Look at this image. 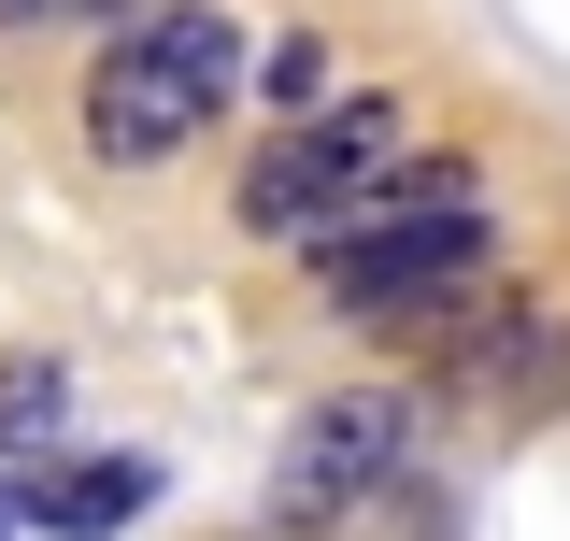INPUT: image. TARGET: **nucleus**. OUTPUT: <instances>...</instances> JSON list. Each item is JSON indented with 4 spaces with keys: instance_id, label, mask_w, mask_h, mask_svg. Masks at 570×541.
Here are the masks:
<instances>
[{
    "instance_id": "obj_9",
    "label": "nucleus",
    "mask_w": 570,
    "mask_h": 541,
    "mask_svg": "<svg viewBox=\"0 0 570 541\" xmlns=\"http://www.w3.org/2000/svg\"><path fill=\"white\" fill-rule=\"evenodd\" d=\"M100 14H129V0H100Z\"/></svg>"
},
{
    "instance_id": "obj_4",
    "label": "nucleus",
    "mask_w": 570,
    "mask_h": 541,
    "mask_svg": "<svg viewBox=\"0 0 570 541\" xmlns=\"http://www.w3.org/2000/svg\"><path fill=\"white\" fill-rule=\"evenodd\" d=\"M428 400L471 413V427H542V413H570V299H542V285H471V299H442V328H428Z\"/></svg>"
},
{
    "instance_id": "obj_2",
    "label": "nucleus",
    "mask_w": 570,
    "mask_h": 541,
    "mask_svg": "<svg viewBox=\"0 0 570 541\" xmlns=\"http://www.w3.org/2000/svg\"><path fill=\"white\" fill-rule=\"evenodd\" d=\"M228 100H243V29H228L214 0H157V14H129V29L100 43V71L71 86V129H86V157H100L115 186H142V171H171Z\"/></svg>"
},
{
    "instance_id": "obj_6",
    "label": "nucleus",
    "mask_w": 570,
    "mask_h": 541,
    "mask_svg": "<svg viewBox=\"0 0 570 541\" xmlns=\"http://www.w3.org/2000/svg\"><path fill=\"white\" fill-rule=\"evenodd\" d=\"M157 471L142 456H71V471H0V528H129Z\"/></svg>"
},
{
    "instance_id": "obj_3",
    "label": "nucleus",
    "mask_w": 570,
    "mask_h": 541,
    "mask_svg": "<svg viewBox=\"0 0 570 541\" xmlns=\"http://www.w3.org/2000/svg\"><path fill=\"white\" fill-rule=\"evenodd\" d=\"M414 157V115H400V86H328L314 115H285L257 157H243V186H228V214H243V243H314V228H343L385 171Z\"/></svg>"
},
{
    "instance_id": "obj_8",
    "label": "nucleus",
    "mask_w": 570,
    "mask_h": 541,
    "mask_svg": "<svg viewBox=\"0 0 570 541\" xmlns=\"http://www.w3.org/2000/svg\"><path fill=\"white\" fill-rule=\"evenodd\" d=\"M243 100H272V115H314V100H328V43H314V29H285L272 58H257V86H243Z\"/></svg>"
},
{
    "instance_id": "obj_7",
    "label": "nucleus",
    "mask_w": 570,
    "mask_h": 541,
    "mask_svg": "<svg viewBox=\"0 0 570 541\" xmlns=\"http://www.w3.org/2000/svg\"><path fill=\"white\" fill-rule=\"evenodd\" d=\"M58 400H71L58 356H0V456H43L58 442Z\"/></svg>"
},
{
    "instance_id": "obj_5",
    "label": "nucleus",
    "mask_w": 570,
    "mask_h": 541,
    "mask_svg": "<svg viewBox=\"0 0 570 541\" xmlns=\"http://www.w3.org/2000/svg\"><path fill=\"white\" fill-rule=\"evenodd\" d=\"M400 471H414V400H400V385H343V400L299 413V442H285V484H272V499L328 528V513H371Z\"/></svg>"
},
{
    "instance_id": "obj_1",
    "label": "nucleus",
    "mask_w": 570,
    "mask_h": 541,
    "mask_svg": "<svg viewBox=\"0 0 570 541\" xmlns=\"http://www.w3.org/2000/svg\"><path fill=\"white\" fill-rule=\"evenodd\" d=\"M343 328H442V299H471L499 270V200L471 157H400L343 228L299 243Z\"/></svg>"
}]
</instances>
